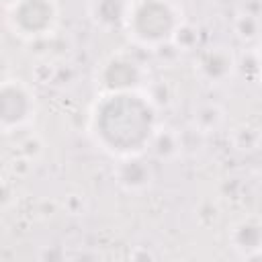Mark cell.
<instances>
[{
    "instance_id": "6da1fadb",
    "label": "cell",
    "mask_w": 262,
    "mask_h": 262,
    "mask_svg": "<svg viewBox=\"0 0 262 262\" xmlns=\"http://www.w3.org/2000/svg\"><path fill=\"white\" fill-rule=\"evenodd\" d=\"M156 129L158 106L145 90L98 94L88 115V133L94 145L117 160L145 154Z\"/></svg>"
},
{
    "instance_id": "9a60e30c",
    "label": "cell",
    "mask_w": 262,
    "mask_h": 262,
    "mask_svg": "<svg viewBox=\"0 0 262 262\" xmlns=\"http://www.w3.org/2000/svg\"><path fill=\"white\" fill-rule=\"evenodd\" d=\"M14 2H16V0H0V4H2L4 8H8V6H10V4H14Z\"/></svg>"
},
{
    "instance_id": "5b68a950",
    "label": "cell",
    "mask_w": 262,
    "mask_h": 262,
    "mask_svg": "<svg viewBox=\"0 0 262 262\" xmlns=\"http://www.w3.org/2000/svg\"><path fill=\"white\" fill-rule=\"evenodd\" d=\"M145 70L131 55L115 53L106 57L94 76V86L98 94L104 92H123V90H143Z\"/></svg>"
},
{
    "instance_id": "4fadbf2b",
    "label": "cell",
    "mask_w": 262,
    "mask_h": 262,
    "mask_svg": "<svg viewBox=\"0 0 262 262\" xmlns=\"http://www.w3.org/2000/svg\"><path fill=\"white\" fill-rule=\"evenodd\" d=\"M235 35L242 39V41H256L258 39V31H260V23H258V16L256 14H239L235 18Z\"/></svg>"
},
{
    "instance_id": "7a4b0ae2",
    "label": "cell",
    "mask_w": 262,
    "mask_h": 262,
    "mask_svg": "<svg viewBox=\"0 0 262 262\" xmlns=\"http://www.w3.org/2000/svg\"><path fill=\"white\" fill-rule=\"evenodd\" d=\"M182 20V10L174 0H129L123 29L135 45L158 49L172 41Z\"/></svg>"
},
{
    "instance_id": "7c38bea8",
    "label": "cell",
    "mask_w": 262,
    "mask_h": 262,
    "mask_svg": "<svg viewBox=\"0 0 262 262\" xmlns=\"http://www.w3.org/2000/svg\"><path fill=\"white\" fill-rule=\"evenodd\" d=\"M178 51H188V49H194L196 43H199V29L192 27L190 23L182 20L180 27L176 29L172 41H170Z\"/></svg>"
},
{
    "instance_id": "52a82bcc",
    "label": "cell",
    "mask_w": 262,
    "mask_h": 262,
    "mask_svg": "<svg viewBox=\"0 0 262 262\" xmlns=\"http://www.w3.org/2000/svg\"><path fill=\"white\" fill-rule=\"evenodd\" d=\"M113 176H115V182L123 190L141 192V190L149 188L151 182H154V166L143 158V154L127 156V158H119L117 160Z\"/></svg>"
},
{
    "instance_id": "2e32d148",
    "label": "cell",
    "mask_w": 262,
    "mask_h": 262,
    "mask_svg": "<svg viewBox=\"0 0 262 262\" xmlns=\"http://www.w3.org/2000/svg\"><path fill=\"white\" fill-rule=\"evenodd\" d=\"M0 174H2V168H0ZM0 182H2V180H0Z\"/></svg>"
},
{
    "instance_id": "ba28073f",
    "label": "cell",
    "mask_w": 262,
    "mask_h": 262,
    "mask_svg": "<svg viewBox=\"0 0 262 262\" xmlns=\"http://www.w3.org/2000/svg\"><path fill=\"white\" fill-rule=\"evenodd\" d=\"M229 246L237 256L242 258H256L260 254V244H262V225L258 217H244L237 223L231 225L229 229Z\"/></svg>"
},
{
    "instance_id": "8fae6325",
    "label": "cell",
    "mask_w": 262,
    "mask_h": 262,
    "mask_svg": "<svg viewBox=\"0 0 262 262\" xmlns=\"http://www.w3.org/2000/svg\"><path fill=\"white\" fill-rule=\"evenodd\" d=\"M223 108L217 104V102H203L194 108V115H192V127L199 129L201 133L209 135L213 131H217L221 125H223Z\"/></svg>"
},
{
    "instance_id": "9c48e42d",
    "label": "cell",
    "mask_w": 262,
    "mask_h": 262,
    "mask_svg": "<svg viewBox=\"0 0 262 262\" xmlns=\"http://www.w3.org/2000/svg\"><path fill=\"white\" fill-rule=\"evenodd\" d=\"M129 0H90L88 14L100 29H117L125 25Z\"/></svg>"
},
{
    "instance_id": "30bf717a",
    "label": "cell",
    "mask_w": 262,
    "mask_h": 262,
    "mask_svg": "<svg viewBox=\"0 0 262 262\" xmlns=\"http://www.w3.org/2000/svg\"><path fill=\"white\" fill-rule=\"evenodd\" d=\"M147 151L154 154V158L158 160H174L180 156V141H178V131H172V129H162L158 125L149 145H147Z\"/></svg>"
},
{
    "instance_id": "3957f363",
    "label": "cell",
    "mask_w": 262,
    "mask_h": 262,
    "mask_svg": "<svg viewBox=\"0 0 262 262\" xmlns=\"http://www.w3.org/2000/svg\"><path fill=\"white\" fill-rule=\"evenodd\" d=\"M59 20L55 0H16L6 8V25L18 39L37 41L49 37Z\"/></svg>"
},
{
    "instance_id": "277c9868",
    "label": "cell",
    "mask_w": 262,
    "mask_h": 262,
    "mask_svg": "<svg viewBox=\"0 0 262 262\" xmlns=\"http://www.w3.org/2000/svg\"><path fill=\"white\" fill-rule=\"evenodd\" d=\"M37 113L33 88L18 78L0 80V131L12 133L27 127Z\"/></svg>"
},
{
    "instance_id": "8992f818",
    "label": "cell",
    "mask_w": 262,
    "mask_h": 262,
    "mask_svg": "<svg viewBox=\"0 0 262 262\" xmlns=\"http://www.w3.org/2000/svg\"><path fill=\"white\" fill-rule=\"evenodd\" d=\"M194 70L205 82L223 84L237 70V57L225 45H211L199 53L194 61Z\"/></svg>"
},
{
    "instance_id": "5bb4252c",
    "label": "cell",
    "mask_w": 262,
    "mask_h": 262,
    "mask_svg": "<svg viewBox=\"0 0 262 262\" xmlns=\"http://www.w3.org/2000/svg\"><path fill=\"white\" fill-rule=\"evenodd\" d=\"M235 135H242V137H244V143L237 145L239 149H256V147H258L260 135H258V129H256V127L244 125V127H239V129L235 131Z\"/></svg>"
}]
</instances>
